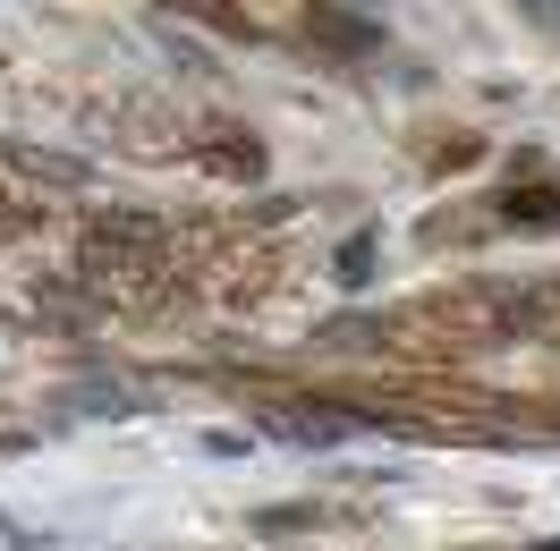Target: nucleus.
<instances>
[{"instance_id": "obj_1", "label": "nucleus", "mask_w": 560, "mask_h": 551, "mask_svg": "<svg viewBox=\"0 0 560 551\" xmlns=\"http://www.w3.org/2000/svg\"><path fill=\"white\" fill-rule=\"evenodd\" d=\"M289 433H298V442H349V433H357V415H331V408H298V415H289Z\"/></svg>"}, {"instance_id": "obj_2", "label": "nucleus", "mask_w": 560, "mask_h": 551, "mask_svg": "<svg viewBox=\"0 0 560 551\" xmlns=\"http://www.w3.org/2000/svg\"><path fill=\"white\" fill-rule=\"evenodd\" d=\"M340 272H349V280H365V272H374V238H357L349 255H340Z\"/></svg>"}, {"instance_id": "obj_3", "label": "nucleus", "mask_w": 560, "mask_h": 551, "mask_svg": "<svg viewBox=\"0 0 560 551\" xmlns=\"http://www.w3.org/2000/svg\"><path fill=\"white\" fill-rule=\"evenodd\" d=\"M196 9H212V17H221V0H196Z\"/></svg>"}, {"instance_id": "obj_4", "label": "nucleus", "mask_w": 560, "mask_h": 551, "mask_svg": "<svg viewBox=\"0 0 560 551\" xmlns=\"http://www.w3.org/2000/svg\"><path fill=\"white\" fill-rule=\"evenodd\" d=\"M544 9H552V17H560V0H544Z\"/></svg>"}]
</instances>
